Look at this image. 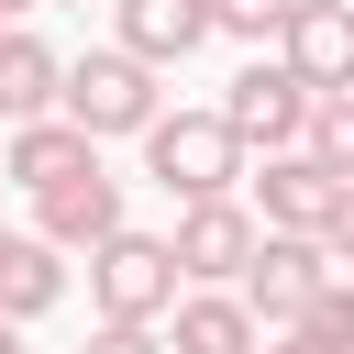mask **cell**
I'll return each instance as SVG.
<instances>
[{
    "instance_id": "6da1fadb",
    "label": "cell",
    "mask_w": 354,
    "mask_h": 354,
    "mask_svg": "<svg viewBox=\"0 0 354 354\" xmlns=\"http://www.w3.org/2000/svg\"><path fill=\"white\" fill-rule=\"evenodd\" d=\"M55 111L77 122V133H100V144H144V122L166 111V88H155V66L111 33V44H88V55H66V88H55Z\"/></svg>"
},
{
    "instance_id": "7a4b0ae2",
    "label": "cell",
    "mask_w": 354,
    "mask_h": 354,
    "mask_svg": "<svg viewBox=\"0 0 354 354\" xmlns=\"http://www.w3.org/2000/svg\"><path fill=\"white\" fill-rule=\"evenodd\" d=\"M144 177L166 199H221V188H243V133L221 111H155L144 122Z\"/></svg>"
},
{
    "instance_id": "3957f363",
    "label": "cell",
    "mask_w": 354,
    "mask_h": 354,
    "mask_svg": "<svg viewBox=\"0 0 354 354\" xmlns=\"http://www.w3.org/2000/svg\"><path fill=\"white\" fill-rule=\"evenodd\" d=\"M177 288H188V277H177V243H166V232H133V221H122L111 243H88V310H100V321H166Z\"/></svg>"
},
{
    "instance_id": "277c9868",
    "label": "cell",
    "mask_w": 354,
    "mask_h": 354,
    "mask_svg": "<svg viewBox=\"0 0 354 354\" xmlns=\"http://www.w3.org/2000/svg\"><path fill=\"white\" fill-rule=\"evenodd\" d=\"M310 77L288 66V55H254L232 88H221V122L243 133V155H277V144H310Z\"/></svg>"
},
{
    "instance_id": "5b68a950",
    "label": "cell",
    "mask_w": 354,
    "mask_h": 354,
    "mask_svg": "<svg viewBox=\"0 0 354 354\" xmlns=\"http://www.w3.org/2000/svg\"><path fill=\"white\" fill-rule=\"evenodd\" d=\"M166 243H177V277H188V288H232V277L254 266L266 221H254V199L221 188V199H177V232H166Z\"/></svg>"
},
{
    "instance_id": "8992f818",
    "label": "cell",
    "mask_w": 354,
    "mask_h": 354,
    "mask_svg": "<svg viewBox=\"0 0 354 354\" xmlns=\"http://www.w3.org/2000/svg\"><path fill=\"white\" fill-rule=\"evenodd\" d=\"M243 188H254V221H266V232H321L332 199H343V177H332L310 144H277L266 166H243Z\"/></svg>"
},
{
    "instance_id": "52a82bcc",
    "label": "cell",
    "mask_w": 354,
    "mask_h": 354,
    "mask_svg": "<svg viewBox=\"0 0 354 354\" xmlns=\"http://www.w3.org/2000/svg\"><path fill=\"white\" fill-rule=\"evenodd\" d=\"M321 277H332V243H321V232H266V243H254V266H243L232 288H243V310H254V321H299Z\"/></svg>"
},
{
    "instance_id": "ba28073f",
    "label": "cell",
    "mask_w": 354,
    "mask_h": 354,
    "mask_svg": "<svg viewBox=\"0 0 354 354\" xmlns=\"http://www.w3.org/2000/svg\"><path fill=\"white\" fill-rule=\"evenodd\" d=\"M33 232L44 243H66V254H88V243H111L122 232V177L88 155L77 177H55V188H33Z\"/></svg>"
},
{
    "instance_id": "9c48e42d",
    "label": "cell",
    "mask_w": 354,
    "mask_h": 354,
    "mask_svg": "<svg viewBox=\"0 0 354 354\" xmlns=\"http://www.w3.org/2000/svg\"><path fill=\"white\" fill-rule=\"evenodd\" d=\"M277 55L310 77V88H354V0H299Z\"/></svg>"
},
{
    "instance_id": "30bf717a",
    "label": "cell",
    "mask_w": 354,
    "mask_h": 354,
    "mask_svg": "<svg viewBox=\"0 0 354 354\" xmlns=\"http://www.w3.org/2000/svg\"><path fill=\"white\" fill-rule=\"evenodd\" d=\"M266 321L243 310V288H177L166 310V354H254Z\"/></svg>"
},
{
    "instance_id": "8fae6325",
    "label": "cell",
    "mask_w": 354,
    "mask_h": 354,
    "mask_svg": "<svg viewBox=\"0 0 354 354\" xmlns=\"http://www.w3.org/2000/svg\"><path fill=\"white\" fill-rule=\"evenodd\" d=\"M88 155H100V133H77L66 111H33V122H11L0 177H11V188H55V177H77Z\"/></svg>"
},
{
    "instance_id": "7c38bea8",
    "label": "cell",
    "mask_w": 354,
    "mask_h": 354,
    "mask_svg": "<svg viewBox=\"0 0 354 354\" xmlns=\"http://www.w3.org/2000/svg\"><path fill=\"white\" fill-rule=\"evenodd\" d=\"M111 33L144 55V66H177L210 44V0H111Z\"/></svg>"
},
{
    "instance_id": "4fadbf2b",
    "label": "cell",
    "mask_w": 354,
    "mask_h": 354,
    "mask_svg": "<svg viewBox=\"0 0 354 354\" xmlns=\"http://www.w3.org/2000/svg\"><path fill=\"white\" fill-rule=\"evenodd\" d=\"M55 88H66V55H55L33 22H0V122L55 111Z\"/></svg>"
},
{
    "instance_id": "5bb4252c",
    "label": "cell",
    "mask_w": 354,
    "mask_h": 354,
    "mask_svg": "<svg viewBox=\"0 0 354 354\" xmlns=\"http://www.w3.org/2000/svg\"><path fill=\"white\" fill-rule=\"evenodd\" d=\"M66 299V243H44V232H0V310L11 321H44Z\"/></svg>"
},
{
    "instance_id": "9a60e30c",
    "label": "cell",
    "mask_w": 354,
    "mask_h": 354,
    "mask_svg": "<svg viewBox=\"0 0 354 354\" xmlns=\"http://www.w3.org/2000/svg\"><path fill=\"white\" fill-rule=\"evenodd\" d=\"M310 155H321L332 177H354V88H321V100H310Z\"/></svg>"
},
{
    "instance_id": "2e32d148",
    "label": "cell",
    "mask_w": 354,
    "mask_h": 354,
    "mask_svg": "<svg viewBox=\"0 0 354 354\" xmlns=\"http://www.w3.org/2000/svg\"><path fill=\"white\" fill-rule=\"evenodd\" d=\"M299 332H321L332 354H354V277H343V266H332V277L310 288V310H299Z\"/></svg>"
},
{
    "instance_id": "e0dca14e",
    "label": "cell",
    "mask_w": 354,
    "mask_h": 354,
    "mask_svg": "<svg viewBox=\"0 0 354 354\" xmlns=\"http://www.w3.org/2000/svg\"><path fill=\"white\" fill-rule=\"evenodd\" d=\"M288 11H299V0H210V33H232V44H277Z\"/></svg>"
},
{
    "instance_id": "ac0fdd59",
    "label": "cell",
    "mask_w": 354,
    "mask_h": 354,
    "mask_svg": "<svg viewBox=\"0 0 354 354\" xmlns=\"http://www.w3.org/2000/svg\"><path fill=\"white\" fill-rule=\"evenodd\" d=\"M77 354H166V332H155V321H100Z\"/></svg>"
},
{
    "instance_id": "d6986e66",
    "label": "cell",
    "mask_w": 354,
    "mask_h": 354,
    "mask_svg": "<svg viewBox=\"0 0 354 354\" xmlns=\"http://www.w3.org/2000/svg\"><path fill=\"white\" fill-rule=\"evenodd\" d=\"M321 243H332V266H354V177H343V199H332V221H321Z\"/></svg>"
},
{
    "instance_id": "ffe728a7",
    "label": "cell",
    "mask_w": 354,
    "mask_h": 354,
    "mask_svg": "<svg viewBox=\"0 0 354 354\" xmlns=\"http://www.w3.org/2000/svg\"><path fill=\"white\" fill-rule=\"evenodd\" d=\"M254 354H332L321 332H299V321H277V343H254Z\"/></svg>"
},
{
    "instance_id": "44dd1931",
    "label": "cell",
    "mask_w": 354,
    "mask_h": 354,
    "mask_svg": "<svg viewBox=\"0 0 354 354\" xmlns=\"http://www.w3.org/2000/svg\"><path fill=\"white\" fill-rule=\"evenodd\" d=\"M0 354H22V321H11V310H0Z\"/></svg>"
},
{
    "instance_id": "7402d4cb",
    "label": "cell",
    "mask_w": 354,
    "mask_h": 354,
    "mask_svg": "<svg viewBox=\"0 0 354 354\" xmlns=\"http://www.w3.org/2000/svg\"><path fill=\"white\" fill-rule=\"evenodd\" d=\"M22 11H33V0H0V22H22Z\"/></svg>"
},
{
    "instance_id": "603a6c76",
    "label": "cell",
    "mask_w": 354,
    "mask_h": 354,
    "mask_svg": "<svg viewBox=\"0 0 354 354\" xmlns=\"http://www.w3.org/2000/svg\"><path fill=\"white\" fill-rule=\"evenodd\" d=\"M77 11H88V0H77Z\"/></svg>"
}]
</instances>
